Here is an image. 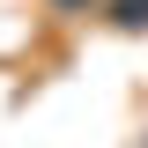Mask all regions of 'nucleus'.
Masks as SVG:
<instances>
[{
	"mask_svg": "<svg viewBox=\"0 0 148 148\" xmlns=\"http://www.w3.org/2000/svg\"><path fill=\"white\" fill-rule=\"evenodd\" d=\"M104 22L111 30H148V0H104Z\"/></svg>",
	"mask_w": 148,
	"mask_h": 148,
	"instance_id": "obj_1",
	"label": "nucleus"
},
{
	"mask_svg": "<svg viewBox=\"0 0 148 148\" xmlns=\"http://www.w3.org/2000/svg\"><path fill=\"white\" fill-rule=\"evenodd\" d=\"M52 22H82V15H104V0H45Z\"/></svg>",
	"mask_w": 148,
	"mask_h": 148,
	"instance_id": "obj_2",
	"label": "nucleus"
}]
</instances>
